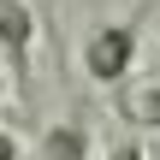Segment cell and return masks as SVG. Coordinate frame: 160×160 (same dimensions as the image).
I'll return each mask as SVG.
<instances>
[{
  "label": "cell",
  "mask_w": 160,
  "mask_h": 160,
  "mask_svg": "<svg viewBox=\"0 0 160 160\" xmlns=\"http://www.w3.org/2000/svg\"><path fill=\"white\" fill-rule=\"evenodd\" d=\"M137 48H142V24L137 18H107L83 36V71L101 89H125L137 77Z\"/></svg>",
  "instance_id": "cell-1"
},
{
  "label": "cell",
  "mask_w": 160,
  "mask_h": 160,
  "mask_svg": "<svg viewBox=\"0 0 160 160\" xmlns=\"http://www.w3.org/2000/svg\"><path fill=\"white\" fill-rule=\"evenodd\" d=\"M0 48L18 71V89H30V48H36V12L18 0H0Z\"/></svg>",
  "instance_id": "cell-2"
},
{
  "label": "cell",
  "mask_w": 160,
  "mask_h": 160,
  "mask_svg": "<svg viewBox=\"0 0 160 160\" xmlns=\"http://www.w3.org/2000/svg\"><path fill=\"white\" fill-rule=\"evenodd\" d=\"M113 113L131 131H160V83L154 77H131L125 89H113Z\"/></svg>",
  "instance_id": "cell-3"
},
{
  "label": "cell",
  "mask_w": 160,
  "mask_h": 160,
  "mask_svg": "<svg viewBox=\"0 0 160 160\" xmlns=\"http://www.w3.org/2000/svg\"><path fill=\"white\" fill-rule=\"evenodd\" d=\"M36 154H42V160H89V125H83V119L48 125L42 142H36Z\"/></svg>",
  "instance_id": "cell-4"
},
{
  "label": "cell",
  "mask_w": 160,
  "mask_h": 160,
  "mask_svg": "<svg viewBox=\"0 0 160 160\" xmlns=\"http://www.w3.org/2000/svg\"><path fill=\"white\" fill-rule=\"evenodd\" d=\"M0 160H24V142H18V131H6V125H0Z\"/></svg>",
  "instance_id": "cell-5"
},
{
  "label": "cell",
  "mask_w": 160,
  "mask_h": 160,
  "mask_svg": "<svg viewBox=\"0 0 160 160\" xmlns=\"http://www.w3.org/2000/svg\"><path fill=\"white\" fill-rule=\"evenodd\" d=\"M107 160H148V148H142V142H119Z\"/></svg>",
  "instance_id": "cell-6"
},
{
  "label": "cell",
  "mask_w": 160,
  "mask_h": 160,
  "mask_svg": "<svg viewBox=\"0 0 160 160\" xmlns=\"http://www.w3.org/2000/svg\"><path fill=\"white\" fill-rule=\"evenodd\" d=\"M0 107H6V77H0Z\"/></svg>",
  "instance_id": "cell-7"
},
{
  "label": "cell",
  "mask_w": 160,
  "mask_h": 160,
  "mask_svg": "<svg viewBox=\"0 0 160 160\" xmlns=\"http://www.w3.org/2000/svg\"><path fill=\"white\" fill-rule=\"evenodd\" d=\"M18 6H36V0H18Z\"/></svg>",
  "instance_id": "cell-8"
}]
</instances>
